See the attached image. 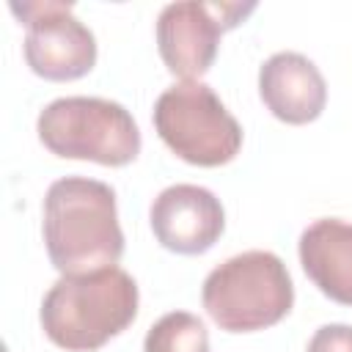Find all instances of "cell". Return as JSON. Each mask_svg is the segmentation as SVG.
<instances>
[{"label":"cell","instance_id":"obj_1","mask_svg":"<svg viewBox=\"0 0 352 352\" xmlns=\"http://www.w3.org/2000/svg\"><path fill=\"white\" fill-rule=\"evenodd\" d=\"M41 234L47 256L60 275H88L116 267L124 256L116 192L88 176H66L44 195Z\"/></svg>","mask_w":352,"mask_h":352},{"label":"cell","instance_id":"obj_2","mask_svg":"<svg viewBox=\"0 0 352 352\" xmlns=\"http://www.w3.org/2000/svg\"><path fill=\"white\" fill-rule=\"evenodd\" d=\"M138 283L121 267L88 275H60L41 300L47 338L69 352H94L138 316Z\"/></svg>","mask_w":352,"mask_h":352},{"label":"cell","instance_id":"obj_3","mask_svg":"<svg viewBox=\"0 0 352 352\" xmlns=\"http://www.w3.org/2000/svg\"><path fill=\"white\" fill-rule=\"evenodd\" d=\"M201 300L220 330L253 333L278 324L292 311L294 286L275 253L245 250L206 275Z\"/></svg>","mask_w":352,"mask_h":352},{"label":"cell","instance_id":"obj_4","mask_svg":"<svg viewBox=\"0 0 352 352\" xmlns=\"http://www.w3.org/2000/svg\"><path fill=\"white\" fill-rule=\"evenodd\" d=\"M38 140L58 157L99 165H129L140 154V129L132 113L102 96H60L36 121Z\"/></svg>","mask_w":352,"mask_h":352},{"label":"cell","instance_id":"obj_5","mask_svg":"<svg viewBox=\"0 0 352 352\" xmlns=\"http://www.w3.org/2000/svg\"><path fill=\"white\" fill-rule=\"evenodd\" d=\"M154 129L184 162L217 168L242 148V126L220 96L198 80H182L154 102Z\"/></svg>","mask_w":352,"mask_h":352},{"label":"cell","instance_id":"obj_6","mask_svg":"<svg viewBox=\"0 0 352 352\" xmlns=\"http://www.w3.org/2000/svg\"><path fill=\"white\" fill-rule=\"evenodd\" d=\"M14 16L25 25V60L44 80H77L96 63L94 33L72 14L69 3L33 0L11 3Z\"/></svg>","mask_w":352,"mask_h":352},{"label":"cell","instance_id":"obj_7","mask_svg":"<svg viewBox=\"0 0 352 352\" xmlns=\"http://www.w3.org/2000/svg\"><path fill=\"white\" fill-rule=\"evenodd\" d=\"M253 8V3L242 6L223 0L168 3L157 16V47L168 72L184 80L206 74L217 55L220 33L236 28Z\"/></svg>","mask_w":352,"mask_h":352},{"label":"cell","instance_id":"obj_8","mask_svg":"<svg viewBox=\"0 0 352 352\" xmlns=\"http://www.w3.org/2000/svg\"><path fill=\"white\" fill-rule=\"evenodd\" d=\"M157 242L182 256L206 253L226 228L220 198L201 184H170L148 209Z\"/></svg>","mask_w":352,"mask_h":352},{"label":"cell","instance_id":"obj_9","mask_svg":"<svg viewBox=\"0 0 352 352\" xmlns=\"http://www.w3.org/2000/svg\"><path fill=\"white\" fill-rule=\"evenodd\" d=\"M258 94L267 110L286 124L316 121L327 102V82L300 52H275L258 69Z\"/></svg>","mask_w":352,"mask_h":352},{"label":"cell","instance_id":"obj_10","mask_svg":"<svg viewBox=\"0 0 352 352\" xmlns=\"http://www.w3.org/2000/svg\"><path fill=\"white\" fill-rule=\"evenodd\" d=\"M300 264L324 297L352 305V223L314 220L300 234Z\"/></svg>","mask_w":352,"mask_h":352},{"label":"cell","instance_id":"obj_11","mask_svg":"<svg viewBox=\"0 0 352 352\" xmlns=\"http://www.w3.org/2000/svg\"><path fill=\"white\" fill-rule=\"evenodd\" d=\"M143 352H209L206 324L190 311H170L148 327Z\"/></svg>","mask_w":352,"mask_h":352},{"label":"cell","instance_id":"obj_12","mask_svg":"<svg viewBox=\"0 0 352 352\" xmlns=\"http://www.w3.org/2000/svg\"><path fill=\"white\" fill-rule=\"evenodd\" d=\"M308 352H352V324H324L311 341Z\"/></svg>","mask_w":352,"mask_h":352}]
</instances>
